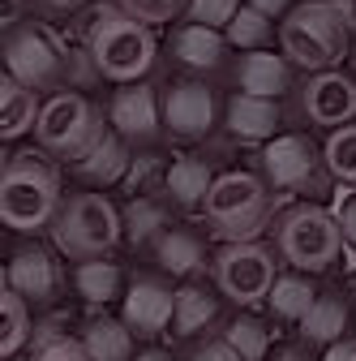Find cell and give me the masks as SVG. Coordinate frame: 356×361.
<instances>
[{
	"label": "cell",
	"instance_id": "5b68a950",
	"mask_svg": "<svg viewBox=\"0 0 356 361\" xmlns=\"http://www.w3.org/2000/svg\"><path fill=\"white\" fill-rule=\"evenodd\" d=\"M202 211L210 233L224 241H253V233H262V224L271 219V190L253 172H224L210 180Z\"/></svg>",
	"mask_w": 356,
	"mask_h": 361
},
{
	"label": "cell",
	"instance_id": "d4e9b609",
	"mask_svg": "<svg viewBox=\"0 0 356 361\" xmlns=\"http://www.w3.org/2000/svg\"><path fill=\"white\" fill-rule=\"evenodd\" d=\"M82 344L91 353V361H129L133 353V331L116 319H95L82 331Z\"/></svg>",
	"mask_w": 356,
	"mask_h": 361
},
{
	"label": "cell",
	"instance_id": "2e32d148",
	"mask_svg": "<svg viewBox=\"0 0 356 361\" xmlns=\"http://www.w3.org/2000/svg\"><path fill=\"white\" fill-rule=\"evenodd\" d=\"M279 104L258 95H232L228 104V133L241 142H271L279 138Z\"/></svg>",
	"mask_w": 356,
	"mask_h": 361
},
{
	"label": "cell",
	"instance_id": "277c9868",
	"mask_svg": "<svg viewBox=\"0 0 356 361\" xmlns=\"http://www.w3.org/2000/svg\"><path fill=\"white\" fill-rule=\"evenodd\" d=\"M279 43L292 65L326 73L348 56V18L339 0H309L296 5L284 26H279Z\"/></svg>",
	"mask_w": 356,
	"mask_h": 361
},
{
	"label": "cell",
	"instance_id": "5bb4252c",
	"mask_svg": "<svg viewBox=\"0 0 356 361\" xmlns=\"http://www.w3.org/2000/svg\"><path fill=\"white\" fill-rule=\"evenodd\" d=\"M9 288L30 305V301H48L61 288V262L48 245H22L9 262Z\"/></svg>",
	"mask_w": 356,
	"mask_h": 361
},
{
	"label": "cell",
	"instance_id": "d6a6232c",
	"mask_svg": "<svg viewBox=\"0 0 356 361\" xmlns=\"http://www.w3.org/2000/svg\"><path fill=\"white\" fill-rule=\"evenodd\" d=\"M116 5L129 13V18H138V22H146V26H163L167 18H176L189 0H116Z\"/></svg>",
	"mask_w": 356,
	"mask_h": 361
},
{
	"label": "cell",
	"instance_id": "603a6c76",
	"mask_svg": "<svg viewBox=\"0 0 356 361\" xmlns=\"http://www.w3.org/2000/svg\"><path fill=\"white\" fill-rule=\"evenodd\" d=\"M155 254H159V267L167 271V276H193V271H202L206 254H202V241L198 233L189 228H172L155 241Z\"/></svg>",
	"mask_w": 356,
	"mask_h": 361
},
{
	"label": "cell",
	"instance_id": "30bf717a",
	"mask_svg": "<svg viewBox=\"0 0 356 361\" xmlns=\"http://www.w3.org/2000/svg\"><path fill=\"white\" fill-rule=\"evenodd\" d=\"M262 168H266V180H271L275 190L305 194V190H318L322 185L326 159L309 147V138H300V133H279V138L266 142Z\"/></svg>",
	"mask_w": 356,
	"mask_h": 361
},
{
	"label": "cell",
	"instance_id": "4fadbf2b",
	"mask_svg": "<svg viewBox=\"0 0 356 361\" xmlns=\"http://www.w3.org/2000/svg\"><path fill=\"white\" fill-rule=\"evenodd\" d=\"M163 125L181 138H202L215 125V95L202 82H176L163 95Z\"/></svg>",
	"mask_w": 356,
	"mask_h": 361
},
{
	"label": "cell",
	"instance_id": "74e56055",
	"mask_svg": "<svg viewBox=\"0 0 356 361\" xmlns=\"http://www.w3.org/2000/svg\"><path fill=\"white\" fill-rule=\"evenodd\" d=\"M335 219H339L343 241H348V245H356V198H352V202H343V211H335Z\"/></svg>",
	"mask_w": 356,
	"mask_h": 361
},
{
	"label": "cell",
	"instance_id": "ffe728a7",
	"mask_svg": "<svg viewBox=\"0 0 356 361\" xmlns=\"http://www.w3.org/2000/svg\"><path fill=\"white\" fill-rule=\"evenodd\" d=\"M129 164H133V155H129V142L120 138V133H103V142L86 155V159H77L73 168H77V176L86 180V185H116V180H125V172H129Z\"/></svg>",
	"mask_w": 356,
	"mask_h": 361
},
{
	"label": "cell",
	"instance_id": "b9f144b4",
	"mask_svg": "<svg viewBox=\"0 0 356 361\" xmlns=\"http://www.w3.org/2000/svg\"><path fill=\"white\" fill-rule=\"evenodd\" d=\"M133 361H176L172 353H163V348H146V353H138Z\"/></svg>",
	"mask_w": 356,
	"mask_h": 361
},
{
	"label": "cell",
	"instance_id": "83f0119b",
	"mask_svg": "<svg viewBox=\"0 0 356 361\" xmlns=\"http://www.w3.org/2000/svg\"><path fill=\"white\" fill-rule=\"evenodd\" d=\"M125 228H129V241L133 245H146L151 237H163V228H167V207L159 202V198H151V194H142V198H133L129 207H125Z\"/></svg>",
	"mask_w": 356,
	"mask_h": 361
},
{
	"label": "cell",
	"instance_id": "ac0fdd59",
	"mask_svg": "<svg viewBox=\"0 0 356 361\" xmlns=\"http://www.w3.org/2000/svg\"><path fill=\"white\" fill-rule=\"evenodd\" d=\"M39 108L43 104L30 86H22L9 73H0V142H13L22 133H30L39 121Z\"/></svg>",
	"mask_w": 356,
	"mask_h": 361
},
{
	"label": "cell",
	"instance_id": "d6986e66",
	"mask_svg": "<svg viewBox=\"0 0 356 361\" xmlns=\"http://www.w3.org/2000/svg\"><path fill=\"white\" fill-rule=\"evenodd\" d=\"M224 48H228V39H224V30H215V26L189 22V26H181V30L172 35L176 61L189 65V69H202V73H210V69L224 65Z\"/></svg>",
	"mask_w": 356,
	"mask_h": 361
},
{
	"label": "cell",
	"instance_id": "3957f363",
	"mask_svg": "<svg viewBox=\"0 0 356 361\" xmlns=\"http://www.w3.org/2000/svg\"><path fill=\"white\" fill-rule=\"evenodd\" d=\"M61 211V172L48 159L13 155L0 172V224L13 233H39Z\"/></svg>",
	"mask_w": 356,
	"mask_h": 361
},
{
	"label": "cell",
	"instance_id": "8fae6325",
	"mask_svg": "<svg viewBox=\"0 0 356 361\" xmlns=\"http://www.w3.org/2000/svg\"><path fill=\"white\" fill-rule=\"evenodd\" d=\"M108 121L125 142H146L163 129V95L151 82H129V86L116 90V99L108 108Z\"/></svg>",
	"mask_w": 356,
	"mask_h": 361
},
{
	"label": "cell",
	"instance_id": "4dcf8cb0",
	"mask_svg": "<svg viewBox=\"0 0 356 361\" xmlns=\"http://www.w3.org/2000/svg\"><path fill=\"white\" fill-rule=\"evenodd\" d=\"M322 159H326V172L339 180V185L356 190V125L331 129V138L322 147Z\"/></svg>",
	"mask_w": 356,
	"mask_h": 361
},
{
	"label": "cell",
	"instance_id": "8992f818",
	"mask_svg": "<svg viewBox=\"0 0 356 361\" xmlns=\"http://www.w3.org/2000/svg\"><path fill=\"white\" fill-rule=\"evenodd\" d=\"M103 116L95 112V104L86 95H73V90H61V95H48L39 108V121H34V138L43 151H52L56 159H86L99 142H103Z\"/></svg>",
	"mask_w": 356,
	"mask_h": 361
},
{
	"label": "cell",
	"instance_id": "cb8c5ba5",
	"mask_svg": "<svg viewBox=\"0 0 356 361\" xmlns=\"http://www.w3.org/2000/svg\"><path fill=\"white\" fill-rule=\"evenodd\" d=\"M73 284H77V293L91 301V305H108V301H116V297L125 293V276H120V267H116V262H108V258H86V262L77 267Z\"/></svg>",
	"mask_w": 356,
	"mask_h": 361
},
{
	"label": "cell",
	"instance_id": "9a60e30c",
	"mask_svg": "<svg viewBox=\"0 0 356 361\" xmlns=\"http://www.w3.org/2000/svg\"><path fill=\"white\" fill-rule=\"evenodd\" d=\"M172 301H176V293L167 284H159V280H133V288L125 293V319L120 323L133 336H159L172 323Z\"/></svg>",
	"mask_w": 356,
	"mask_h": 361
},
{
	"label": "cell",
	"instance_id": "e0dca14e",
	"mask_svg": "<svg viewBox=\"0 0 356 361\" xmlns=\"http://www.w3.org/2000/svg\"><path fill=\"white\" fill-rule=\"evenodd\" d=\"M288 90V56L275 52H245L236 65V95L279 99Z\"/></svg>",
	"mask_w": 356,
	"mask_h": 361
},
{
	"label": "cell",
	"instance_id": "ee69618b",
	"mask_svg": "<svg viewBox=\"0 0 356 361\" xmlns=\"http://www.w3.org/2000/svg\"><path fill=\"white\" fill-rule=\"evenodd\" d=\"M5 168H9V155H5V151H0V172H5Z\"/></svg>",
	"mask_w": 356,
	"mask_h": 361
},
{
	"label": "cell",
	"instance_id": "9c48e42d",
	"mask_svg": "<svg viewBox=\"0 0 356 361\" xmlns=\"http://www.w3.org/2000/svg\"><path fill=\"white\" fill-rule=\"evenodd\" d=\"M215 280L236 305H253L262 297H271L275 284V258L258 241H228L215 258Z\"/></svg>",
	"mask_w": 356,
	"mask_h": 361
},
{
	"label": "cell",
	"instance_id": "836d02e7",
	"mask_svg": "<svg viewBox=\"0 0 356 361\" xmlns=\"http://www.w3.org/2000/svg\"><path fill=\"white\" fill-rule=\"evenodd\" d=\"M241 9V0H189L185 13L198 22V26H215V30H224Z\"/></svg>",
	"mask_w": 356,
	"mask_h": 361
},
{
	"label": "cell",
	"instance_id": "4316f807",
	"mask_svg": "<svg viewBox=\"0 0 356 361\" xmlns=\"http://www.w3.org/2000/svg\"><path fill=\"white\" fill-rule=\"evenodd\" d=\"M343 327H348V310H343L339 297H318L314 305H309V314L300 319L305 340H318V344L343 340Z\"/></svg>",
	"mask_w": 356,
	"mask_h": 361
},
{
	"label": "cell",
	"instance_id": "d590c367",
	"mask_svg": "<svg viewBox=\"0 0 356 361\" xmlns=\"http://www.w3.org/2000/svg\"><path fill=\"white\" fill-rule=\"evenodd\" d=\"M34 361H91L82 340H69V336H39V353Z\"/></svg>",
	"mask_w": 356,
	"mask_h": 361
},
{
	"label": "cell",
	"instance_id": "8d00e7d4",
	"mask_svg": "<svg viewBox=\"0 0 356 361\" xmlns=\"http://www.w3.org/2000/svg\"><path fill=\"white\" fill-rule=\"evenodd\" d=\"M189 361H241V357H236V348L228 340H206L202 348L189 353Z\"/></svg>",
	"mask_w": 356,
	"mask_h": 361
},
{
	"label": "cell",
	"instance_id": "1f68e13d",
	"mask_svg": "<svg viewBox=\"0 0 356 361\" xmlns=\"http://www.w3.org/2000/svg\"><path fill=\"white\" fill-rule=\"evenodd\" d=\"M224 340L236 348V357H241V361H262V357H266V348H271V331H266L258 319H236V323L224 331Z\"/></svg>",
	"mask_w": 356,
	"mask_h": 361
},
{
	"label": "cell",
	"instance_id": "f546056e",
	"mask_svg": "<svg viewBox=\"0 0 356 361\" xmlns=\"http://www.w3.org/2000/svg\"><path fill=\"white\" fill-rule=\"evenodd\" d=\"M224 39L232 43L236 52H262L266 43H271V18L258 13L253 5H241L236 18L224 26Z\"/></svg>",
	"mask_w": 356,
	"mask_h": 361
},
{
	"label": "cell",
	"instance_id": "52a82bcc",
	"mask_svg": "<svg viewBox=\"0 0 356 361\" xmlns=\"http://www.w3.org/2000/svg\"><path fill=\"white\" fill-rule=\"evenodd\" d=\"M120 233H125V219L103 194H73L52 219L56 250L65 258H82V262L108 254L120 241Z\"/></svg>",
	"mask_w": 356,
	"mask_h": 361
},
{
	"label": "cell",
	"instance_id": "e575fe53",
	"mask_svg": "<svg viewBox=\"0 0 356 361\" xmlns=\"http://www.w3.org/2000/svg\"><path fill=\"white\" fill-rule=\"evenodd\" d=\"M159 176H167V168L155 159V155H138L129 164V172H125V190L133 194V198H142V194H151L155 190V180Z\"/></svg>",
	"mask_w": 356,
	"mask_h": 361
},
{
	"label": "cell",
	"instance_id": "44dd1931",
	"mask_svg": "<svg viewBox=\"0 0 356 361\" xmlns=\"http://www.w3.org/2000/svg\"><path fill=\"white\" fill-rule=\"evenodd\" d=\"M210 180L215 176H210V164L202 155H181V159L167 168L163 190H167V198L176 207H202L206 194H210Z\"/></svg>",
	"mask_w": 356,
	"mask_h": 361
},
{
	"label": "cell",
	"instance_id": "60d3db41",
	"mask_svg": "<svg viewBox=\"0 0 356 361\" xmlns=\"http://www.w3.org/2000/svg\"><path fill=\"white\" fill-rule=\"evenodd\" d=\"M22 18V0H0V30H9Z\"/></svg>",
	"mask_w": 356,
	"mask_h": 361
},
{
	"label": "cell",
	"instance_id": "ba28073f",
	"mask_svg": "<svg viewBox=\"0 0 356 361\" xmlns=\"http://www.w3.org/2000/svg\"><path fill=\"white\" fill-rule=\"evenodd\" d=\"M343 233L326 207H296L279 224V254L296 271H322L339 258Z\"/></svg>",
	"mask_w": 356,
	"mask_h": 361
},
{
	"label": "cell",
	"instance_id": "ab89813d",
	"mask_svg": "<svg viewBox=\"0 0 356 361\" xmlns=\"http://www.w3.org/2000/svg\"><path fill=\"white\" fill-rule=\"evenodd\" d=\"M249 5H253L258 13H266V18H279V13L292 9V0H249Z\"/></svg>",
	"mask_w": 356,
	"mask_h": 361
},
{
	"label": "cell",
	"instance_id": "7c38bea8",
	"mask_svg": "<svg viewBox=\"0 0 356 361\" xmlns=\"http://www.w3.org/2000/svg\"><path fill=\"white\" fill-rule=\"evenodd\" d=\"M305 116L314 125H326V129L348 125L356 116V82L343 78L339 69L314 73V82L305 86Z\"/></svg>",
	"mask_w": 356,
	"mask_h": 361
},
{
	"label": "cell",
	"instance_id": "f1b7e54d",
	"mask_svg": "<svg viewBox=\"0 0 356 361\" xmlns=\"http://www.w3.org/2000/svg\"><path fill=\"white\" fill-rule=\"evenodd\" d=\"M314 301H318V288L309 284L305 276H275V284H271V310L279 314V319H296L300 323Z\"/></svg>",
	"mask_w": 356,
	"mask_h": 361
},
{
	"label": "cell",
	"instance_id": "484cf974",
	"mask_svg": "<svg viewBox=\"0 0 356 361\" xmlns=\"http://www.w3.org/2000/svg\"><path fill=\"white\" fill-rule=\"evenodd\" d=\"M206 323H215V297L198 284L189 288H176V301H172V331L176 336H198Z\"/></svg>",
	"mask_w": 356,
	"mask_h": 361
},
{
	"label": "cell",
	"instance_id": "7a4b0ae2",
	"mask_svg": "<svg viewBox=\"0 0 356 361\" xmlns=\"http://www.w3.org/2000/svg\"><path fill=\"white\" fill-rule=\"evenodd\" d=\"M86 52L99 78L108 82H138L155 65V35L146 22L129 18L120 5H99L86 26Z\"/></svg>",
	"mask_w": 356,
	"mask_h": 361
},
{
	"label": "cell",
	"instance_id": "f35d334b",
	"mask_svg": "<svg viewBox=\"0 0 356 361\" xmlns=\"http://www.w3.org/2000/svg\"><path fill=\"white\" fill-rule=\"evenodd\" d=\"M322 361H356V344H352V340H335Z\"/></svg>",
	"mask_w": 356,
	"mask_h": 361
},
{
	"label": "cell",
	"instance_id": "6da1fadb",
	"mask_svg": "<svg viewBox=\"0 0 356 361\" xmlns=\"http://www.w3.org/2000/svg\"><path fill=\"white\" fill-rule=\"evenodd\" d=\"M5 73L30 86L34 95H43V90L61 95V86H82L99 78L91 65V52H69V43L48 26H22L5 43Z\"/></svg>",
	"mask_w": 356,
	"mask_h": 361
},
{
	"label": "cell",
	"instance_id": "7402d4cb",
	"mask_svg": "<svg viewBox=\"0 0 356 361\" xmlns=\"http://www.w3.org/2000/svg\"><path fill=\"white\" fill-rule=\"evenodd\" d=\"M30 340V305L9 288V276L0 271V361H9Z\"/></svg>",
	"mask_w": 356,
	"mask_h": 361
},
{
	"label": "cell",
	"instance_id": "7bdbcfd3",
	"mask_svg": "<svg viewBox=\"0 0 356 361\" xmlns=\"http://www.w3.org/2000/svg\"><path fill=\"white\" fill-rule=\"evenodd\" d=\"M43 5H52V9H73V5H82V0H43Z\"/></svg>",
	"mask_w": 356,
	"mask_h": 361
}]
</instances>
